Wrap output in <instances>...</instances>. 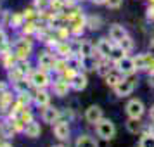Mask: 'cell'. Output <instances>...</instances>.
Masks as SVG:
<instances>
[{"label":"cell","mask_w":154,"mask_h":147,"mask_svg":"<svg viewBox=\"0 0 154 147\" xmlns=\"http://www.w3.org/2000/svg\"><path fill=\"white\" fill-rule=\"evenodd\" d=\"M92 56H94V45L87 40L80 43V57H92Z\"/></svg>","instance_id":"44dd1931"},{"label":"cell","mask_w":154,"mask_h":147,"mask_svg":"<svg viewBox=\"0 0 154 147\" xmlns=\"http://www.w3.org/2000/svg\"><path fill=\"white\" fill-rule=\"evenodd\" d=\"M112 47H114V42L112 40H109V38H100L97 42V54H100L104 59H109V56H111V52H112Z\"/></svg>","instance_id":"ba28073f"},{"label":"cell","mask_w":154,"mask_h":147,"mask_svg":"<svg viewBox=\"0 0 154 147\" xmlns=\"http://www.w3.org/2000/svg\"><path fill=\"white\" fill-rule=\"evenodd\" d=\"M85 87H87V76L85 75H80L76 73L75 76L71 78V88H75V90H83Z\"/></svg>","instance_id":"2e32d148"},{"label":"cell","mask_w":154,"mask_h":147,"mask_svg":"<svg viewBox=\"0 0 154 147\" xmlns=\"http://www.w3.org/2000/svg\"><path fill=\"white\" fill-rule=\"evenodd\" d=\"M121 80H123V76H121V73H119L118 69L116 71H109V73L106 75V83L109 85V87H112V88H114Z\"/></svg>","instance_id":"e0dca14e"},{"label":"cell","mask_w":154,"mask_h":147,"mask_svg":"<svg viewBox=\"0 0 154 147\" xmlns=\"http://www.w3.org/2000/svg\"><path fill=\"white\" fill-rule=\"evenodd\" d=\"M147 83H149V87H152L154 88V69L149 71V80H147Z\"/></svg>","instance_id":"f1b7e54d"},{"label":"cell","mask_w":154,"mask_h":147,"mask_svg":"<svg viewBox=\"0 0 154 147\" xmlns=\"http://www.w3.org/2000/svg\"><path fill=\"white\" fill-rule=\"evenodd\" d=\"M59 54H63V56H68L69 57V52H71V49H69V45L68 43H63V45H59Z\"/></svg>","instance_id":"83f0119b"},{"label":"cell","mask_w":154,"mask_h":147,"mask_svg":"<svg viewBox=\"0 0 154 147\" xmlns=\"http://www.w3.org/2000/svg\"><path fill=\"white\" fill-rule=\"evenodd\" d=\"M54 63H56V61H54V57L50 56V54H47V52L40 54V57H38V64H40V68H45V69L52 68Z\"/></svg>","instance_id":"d6986e66"},{"label":"cell","mask_w":154,"mask_h":147,"mask_svg":"<svg viewBox=\"0 0 154 147\" xmlns=\"http://www.w3.org/2000/svg\"><path fill=\"white\" fill-rule=\"evenodd\" d=\"M59 111H57L56 107H50V106H45V109L42 112V119L45 123H50V125H54L57 119H59Z\"/></svg>","instance_id":"8fae6325"},{"label":"cell","mask_w":154,"mask_h":147,"mask_svg":"<svg viewBox=\"0 0 154 147\" xmlns=\"http://www.w3.org/2000/svg\"><path fill=\"white\" fill-rule=\"evenodd\" d=\"M31 83L35 85L36 88H45V87L50 83L49 81V75H47L43 69L35 71V73L31 75Z\"/></svg>","instance_id":"9c48e42d"},{"label":"cell","mask_w":154,"mask_h":147,"mask_svg":"<svg viewBox=\"0 0 154 147\" xmlns=\"http://www.w3.org/2000/svg\"><path fill=\"white\" fill-rule=\"evenodd\" d=\"M149 47H151V49L154 50V36H152V38H151V42H149Z\"/></svg>","instance_id":"1f68e13d"},{"label":"cell","mask_w":154,"mask_h":147,"mask_svg":"<svg viewBox=\"0 0 154 147\" xmlns=\"http://www.w3.org/2000/svg\"><path fill=\"white\" fill-rule=\"evenodd\" d=\"M126 130H128V133H132V135L140 133V130H142L140 118H128L126 119Z\"/></svg>","instance_id":"9a60e30c"},{"label":"cell","mask_w":154,"mask_h":147,"mask_svg":"<svg viewBox=\"0 0 154 147\" xmlns=\"http://www.w3.org/2000/svg\"><path fill=\"white\" fill-rule=\"evenodd\" d=\"M149 118L154 121V106H151V109H149Z\"/></svg>","instance_id":"4dcf8cb0"},{"label":"cell","mask_w":154,"mask_h":147,"mask_svg":"<svg viewBox=\"0 0 154 147\" xmlns=\"http://www.w3.org/2000/svg\"><path fill=\"white\" fill-rule=\"evenodd\" d=\"M75 147H99L97 140L88 137V135H80L75 142Z\"/></svg>","instance_id":"5bb4252c"},{"label":"cell","mask_w":154,"mask_h":147,"mask_svg":"<svg viewBox=\"0 0 154 147\" xmlns=\"http://www.w3.org/2000/svg\"><path fill=\"white\" fill-rule=\"evenodd\" d=\"M56 147H66V145H56Z\"/></svg>","instance_id":"836d02e7"},{"label":"cell","mask_w":154,"mask_h":147,"mask_svg":"<svg viewBox=\"0 0 154 147\" xmlns=\"http://www.w3.org/2000/svg\"><path fill=\"white\" fill-rule=\"evenodd\" d=\"M69 88H71V81H66V80H59V81L54 83V92H56V95H59V97L68 95Z\"/></svg>","instance_id":"4fadbf2b"},{"label":"cell","mask_w":154,"mask_h":147,"mask_svg":"<svg viewBox=\"0 0 154 147\" xmlns=\"http://www.w3.org/2000/svg\"><path fill=\"white\" fill-rule=\"evenodd\" d=\"M100 17H90V21H88V26H90V29H99L100 28Z\"/></svg>","instance_id":"484cf974"},{"label":"cell","mask_w":154,"mask_h":147,"mask_svg":"<svg viewBox=\"0 0 154 147\" xmlns=\"http://www.w3.org/2000/svg\"><path fill=\"white\" fill-rule=\"evenodd\" d=\"M95 132H97V137L102 140H111L114 139L116 135V126L112 123L111 119L102 118L99 123H95Z\"/></svg>","instance_id":"6da1fadb"},{"label":"cell","mask_w":154,"mask_h":147,"mask_svg":"<svg viewBox=\"0 0 154 147\" xmlns=\"http://www.w3.org/2000/svg\"><path fill=\"white\" fill-rule=\"evenodd\" d=\"M49 100H50L49 93L43 92V88H38V92H36V95H35V104L45 107V106H49Z\"/></svg>","instance_id":"ac0fdd59"},{"label":"cell","mask_w":154,"mask_h":147,"mask_svg":"<svg viewBox=\"0 0 154 147\" xmlns=\"http://www.w3.org/2000/svg\"><path fill=\"white\" fill-rule=\"evenodd\" d=\"M40 132H42V128H40V123H36V121H29L24 126V133H26V137H29V139L40 137Z\"/></svg>","instance_id":"7c38bea8"},{"label":"cell","mask_w":154,"mask_h":147,"mask_svg":"<svg viewBox=\"0 0 154 147\" xmlns=\"http://www.w3.org/2000/svg\"><path fill=\"white\" fill-rule=\"evenodd\" d=\"M149 132H151V133H154V121L151 123V126H149Z\"/></svg>","instance_id":"d6a6232c"},{"label":"cell","mask_w":154,"mask_h":147,"mask_svg":"<svg viewBox=\"0 0 154 147\" xmlns=\"http://www.w3.org/2000/svg\"><path fill=\"white\" fill-rule=\"evenodd\" d=\"M109 68H107V64H104V63H100V64H97V73L100 75V76H104L106 78V75L109 73Z\"/></svg>","instance_id":"d4e9b609"},{"label":"cell","mask_w":154,"mask_h":147,"mask_svg":"<svg viewBox=\"0 0 154 147\" xmlns=\"http://www.w3.org/2000/svg\"><path fill=\"white\" fill-rule=\"evenodd\" d=\"M128 35L126 33V29H125V26H121V24H111V28H109V38H111L114 43H119L125 36Z\"/></svg>","instance_id":"30bf717a"},{"label":"cell","mask_w":154,"mask_h":147,"mask_svg":"<svg viewBox=\"0 0 154 147\" xmlns=\"http://www.w3.org/2000/svg\"><path fill=\"white\" fill-rule=\"evenodd\" d=\"M133 59H135V64H137V69H146V71L154 69V56H151V54H140Z\"/></svg>","instance_id":"5b68a950"},{"label":"cell","mask_w":154,"mask_h":147,"mask_svg":"<svg viewBox=\"0 0 154 147\" xmlns=\"http://www.w3.org/2000/svg\"><path fill=\"white\" fill-rule=\"evenodd\" d=\"M92 4H95V5H102V4H106L107 0H90Z\"/></svg>","instance_id":"f546056e"},{"label":"cell","mask_w":154,"mask_h":147,"mask_svg":"<svg viewBox=\"0 0 154 147\" xmlns=\"http://www.w3.org/2000/svg\"><path fill=\"white\" fill-rule=\"evenodd\" d=\"M116 68H118V71L123 76H130V75H133L137 71V64H135V59L133 57L125 56L123 59H119L118 63H116Z\"/></svg>","instance_id":"277c9868"},{"label":"cell","mask_w":154,"mask_h":147,"mask_svg":"<svg viewBox=\"0 0 154 147\" xmlns=\"http://www.w3.org/2000/svg\"><path fill=\"white\" fill-rule=\"evenodd\" d=\"M121 4H123V0H107V2H106V5L109 9H119Z\"/></svg>","instance_id":"4316f807"},{"label":"cell","mask_w":154,"mask_h":147,"mask_svg":"<svg viewBox=\"0 0 154 147\" xmlns=\"http://www.w3.org/2000/svg\"><path fill=\"white\" fill-rule=\"evenodd\" d=\"M128 118H142L144 112H146V106L140 99H132L126 102V107H125Z\"/></svg>","instance_id":"3957f363"},{"label":"cell","mask_w":154,"mask_h":147,"mask_svg":"<svg viewBox=\"0 0 154 147\" xmlns=\"http://www.w3.org/2000/svg\"><path fill=\"white\" fill-rule=\"evenodd\" d=\"M140 147H154V133H146L142 139H140Z\"/></svg>","instance_id":"7402d4cb"},{"label":"cell","mask_w":154,"mask_h":147,"mask_svg":"<svg viewBox=\"0 0 154 147\" xmlns=\"http://www.w3.org/2000/svg\"><path fill=\"white\" fill-rule=\"evenodd\" d=\"M135 87H137V80L130 75V76L123 78V80L114 87V93H116L118 97H126V95H130V93L135 90Z\"/></svg>","instance_id":"7a4b0ae2"},{"label":"cell","mask_w":154,"mask_h":147,"mask_svg":"<svg viewBox=\"0 0 154 147\" xmlns=\"http://www.w3.org/2000/svg\"><path fill=\"white\" fill-rule=\"evenodd\" d=\"M69 123L68 121H56L54 125V135H56L59 140H68L69 139Z\"/></svg>","instance_id":"52a82bcc"},{"label":"cell","mask_w":154,"mask_h":147,"mask_svg":"<svg viewBox=\"0 0 154 147\" xmlns=\"http://www.w3.org/2000/svg\"><path fill=\"white\" fill-rule=\"evenodd\" d=\"M104 118V114H102V109H100V106H90L87 111H85V119L88 121V123H92V125H95V123H99L100 119Z\"/></svg>","instance_id":"8992f818"},{"label":"cell","mask_w":154,"mask_h":147,"mask_svg":"<svg viewBox=\"0 0 154 147\" xmlns=\"http://www.w3.org/2000/svg\"><path fill=\"white\" fill-rule=\"evenodd\" d=\"M126 56V52L123 49H121V47H119L118 43H114V47H112V52H111V56H109V61H111V63H118L119 59H123V57Z\"/></svg>","instance_id":"ffe728a7"},{"label":"cell","mask_w":154,"mask_h":147,"mask_svg":"<svg viewBox=\"0 0 154 147\" xmlns=\"http://www.w3.org/2000/svg\"><path fill=\"white\" fill-rule=\"evenodd\" d=\"M118 45H119V47H121L123 50H125V52H130V50L133 49V40H132V36L126 35L125 38H123V40L118 43Z\"/></svg>","instance_id":"603a6c76"},{"label":"cell","mask_w":154,"mask_h":147,"mask_svg":"<svg viewBox=\"0 0 154 147\" xmlns=\"http://www.w3.org/2000/svg\"><path fill=\"white\" fill-rule=\"evenodd\" d=\"M29 50H31V47L26 45V43H19L17 45V54H19V57H26Z\"/></svg>","instance_id":"cb8c5ba5"}]
</instances>
